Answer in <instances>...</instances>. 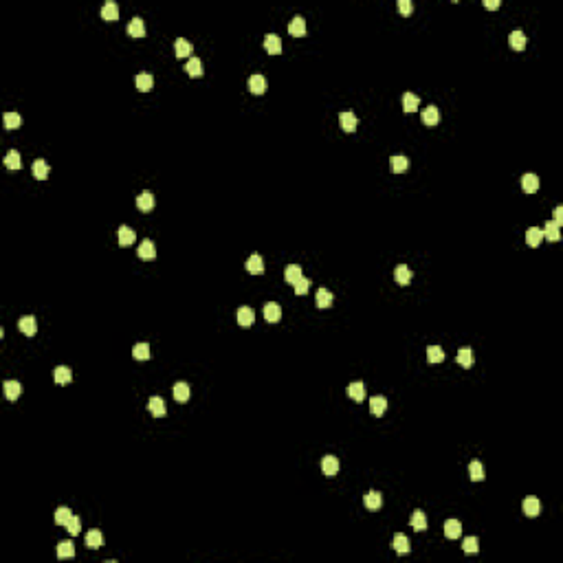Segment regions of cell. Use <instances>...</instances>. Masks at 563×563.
<instances>
[{
	"label": "cell",
	"mask_w": 563,
	"mask_h": 563,
	"mask_svg": "<svg viewBox=\"0 0 563 563\" xmlns=\"http://www.w3.org/2000/svg\"><path fill=\"white\" fill-rule=\"evenodd\" d=\"M18 328H20V333H22V334H27V337H33V334L38 333V321H36V317L24 315L22 319L18 321Z\"/></svg>",
	"instance_id": "6da1fadb"
},
{
	"label": "cell",
	"mask_w": 563,
	"mask_h": 563,
	"mask_svg": "<svg viewBox=\"0 0 563 563\" xmlns=\"http://www.w3.org/2000/svg\"><path fill=\"white\" fill-rule=\"evenodd\" d=\"M266 88H269V82H266L264 75H251V80H249V90H251L253 95H264Z\"/></svg>",
	"instance_id": "7a4b0ae2"
},
{
	"label": "cell",
	"mask_w": 563,
	"mask_h": 563,
	"mask_svg": "<svg viewBox=\"0 0 563 563\" xmlns=\"http://www.w3.org/2000/svg\"><path fill=\"white\" fill-rule=\"evenodd\" d=\"M147 409H150V414L154 418H163L165 414H167V407H165V400L161 398V396H152L150 403H147Z\"/></svg>",
	"instance_id": "3957f363"
},
{
	"label": "cell",
	"mask_w": 563,
	"mask_h": 563,
	"mask_svg": "<svg viewBox=\"0 0 563 563\" xmlns=\"http://www.w3.org/2000/svg\"><path fill=\"white\" fill-rule=\"evenodd\" d=\"M264 51L269 55H279V53H282V40H279V36L269 33V36L264 38Z\"/></svg>",
	"instance_id": "277c9868"
},
{
	"label": "cell",
	"mask_w": 563,
	"mask_h": 563,
	"mask_svg": "<svg viewBox=\"0 0 563 563\" xmlns=\"http://www.w3.org/2000/svg\"><path fill=\"white\" fill-rule=\"evenodd\" d=\"M137 253H139V257L141 260H154L156 257V247H154V242L152 240H141V244H139V249H137Z\"/></svg>",
	"instance_id": "5b68a950"
},
{
	"label": "cell",
	"mask_w": 563,
	"mask_h": 563,
	"mask_svg": "<svg viewBox=\"0 0 563 563\" xmlns=\"http://www.w3.org/2000/svg\"><path fill=\"white\" fill-rule=\"evenodd\" d=\"M321 471H324V475H328V478H334V475L339 473V458L326 456L324 460H321Z\"/></svg>",
	"instance_id": "8992f818"
},
{
	"label": "cell",
	"mask_w": 563,
	"mask_h": 563,
	"mask_svg": "<svg viewBox=\"0 0 563 563\" xmlns=\"http://www.w3.org/2000/svg\"><path fill=\"white\" fill-rule=\"evenodd\" d=\"M264 319L269 321V324H277L279 319H282V308H279V304L275 302H269L264 306Z\"/></svg>",
	"instance_id": "52a82bcc"
},
{
	"label": "cell",
	"mask_w": 563,
	"mask_h": 563,
	"mask_svg": "<svg viewBox=\"0 0 563 563\" xmlns=\"http://www.w3.org/2000/svg\"><path fill=\"white\" fill-rule=\"evenodd\" d=\"M137 207L141 209V211H146V213L154 209V196H152V191L143 189L141 194L137 196Z\"/></svg>",
	"instance_id": "ba28073f"
},
{
	"label": "cell",
	"mask_w": 563,
	"mask_h": 563,
	"mask_svg": "<svg viewBox=\"0 0 563 563\" xmlns=\"http://www.w3.org/2000/svg\"><path fill=\"white\" fill-rule=\"evenodd\" d=\"M508 44L513 46L515 51H523V49H526V44H528V38L523 36L521 29H515V31L508 36Z\"/></svg>",
	"instance_id": "9c48e42d"
},
{
	"label": "cell",
	"mask_w": 563,
	"mask_h": 563,
	"mask_svg": "<svg viewBox=\"0 0 563 563\" xmlns=\"http://www.w3.org/2000/svg\"><path fill=\"white\" fill-rule=\"evenodd\" d=\"M363 504H365V508H368V510H378V508H381V504H383L381 493H378V491H368L363 495Z\"/></svg>",
	"instance_id": "30bf717a"
},
{
	"label": "cell",
	"mask_w": 563,
	"mask_h": 563,
	"mask_svg": "<svg viewBox=\"0 0 563 563\" xmlns=\"http://www.w3.org/2000/svg\"><path fill=\"white\" fill-rule=\"evenodd\" d=\"M134 84H137V90H141V93H150L152 86H154V77H152L150 73H139V75L134 77Z\"/></svg>",
	"instance_id": "8fae6325"
},
{
	"label": "cell",
	"mask_w": 563,
	"mask_h": 563,
	"mask_svg": "<svg viewBox=\"0 0 563 563\" xmlns=\"http://www.w3.org/2000/svg\"><path fill=\"white\" fill-rule=\"evenodd\" d=\"M339 124H341V128L346 132H354L356 125H359V119H356L354 112H341L339 115Z\"/></svg>",
	"instance_id": "7c38bea8"
},
{
	"label": "cell",
	"mask_w": 563,
	"mask_h": 563,
	"mask_svg": "<svg viewBox=\"0 0 563 563\" xmlns=\"http://www.w3.org/2000/svg\"><path fill=\"white\" fill-rule=\"evenodd\" d=\"M521 189L526 191V194H535L537 189H539V178H537V174L528 172L521 176Z\"/></svg>",
	"instance_id": "4fadbf2b"
},
{
	"label": "cell",
	"mask_w": 563,
	"mask_h": 563,
	"mask_svg": "<svg viewBox=\"0 0 563 563\" xmlns=\"http://www.w3.org/2000/svg\"><path fill=\"white\" fill-rule=\"evenodd\" d=\"M289 33H291V36H295V38L306 36V20H304L302 16H295V18L291 20V24H289Z\"/></svg>",
	"instance_id": "5bb4252c"
},
{
	"label": "cell",
	"mask_w": 563,
	"mask_h": 563,
	"mask_svg": "<svg viewBox=\"0 0 563 563\" xmlns=\"http://www.w3.org/2000/svg\"><path fill=\"white\" fill-rule=\"evenodd\" d=\"M191 51H194V46H191L189 42L185 40V38H178V40L174 42V55H176V58H181V60H183V58H189Z\"/></svg>",
	"instance_id": "9a60e30c"
},
{
	"label": "cell",
	"mask_w": 563,
	"mask_h": 563,
	"mask_svg": "<svg viewBox=\"0 0 563 563\" xmlns=\"http://www.w3.org/2000/svg\"><path fill=\"white\" fill-rule=\"evenodd\" d=\"M31 172H33V176H36L38 181H46V178H49V163L42 161V159H36V161H33V165H31Z\"/></svg>",
	"instance_id": "2e32d148"
},
{
	"label": "cell",
	"mask_w": 563,
	"mask_h": 563,
	"mask_svg": "<svg viewBox=\"0 0 563 563\" xmlns=\"http://www.w3.org/2000/svg\"><path fill=\"white\" fill-rule=\"evenodd\" d=\"M370 412H372L374 416H383V414L387 412V398H385V396H372V398H370Z\"/></svg>",
	"instance_id": "e0dca14e"
},
{
	"label": "cell",
	"mask_w": 563,
	"mask_h": 563,
	"mask_svg": "<svg viewBox=\"0 0 563 563\" xmlns=\"http://www.w3.org/2000/svg\"><path fill=\"white\" fill-rule=\"evenodd\" d=\"M462 535V523L458 519H447L444 521V537L447 539H458Z\"/></svg>",
	"instance_id": "ac0fdd59"
},
{
	"label": "cell",
	"mask_w": 563,
	"mask_h": 563,
	"mask_svg": "<svg viewBox=\"0 0 563 563\" xmlns=\"http://www.w3.org/2000/svg\"><path fill=\"white\" fill-rule=\"evenodd\" d=\"M247 271H249V273H253V275L264 273V260H262L260 253H253V255L247 260Z\"/></svg>",
	"instance_id": "d6986e66"
},
{
	"label": "cell",
	"mask_w": 563,
	"mask_h": 563,
	"mask_svg": "<svg viewBox=\"0 0 563 563\" xmlns=\"http://www.w3.org/2000/svg\"><path fill=\"white\" fill-rule=\"evenodd\" d=\"M392 545H394V550H396L398 554H409V552H412V545H409V539L403 535V532L394 535V541H392Z\"/></svg>",
	"instance_id": "ffe728a7"
},
{
	"label": "cell",
	"mask_w": 563,
	"mask_h": 563,
	"mask_svg": "<svg viewBox=\"0 0 563 563\" xmlns=\"http://www.w3.org/2000/svg\"><path fill=\"white\" fill-rule=\"evenodd\" d=\"M422 124L425 125H436V124H440V110L436 106H427L425 110H422Z\"/></svg>",
	"instance_id": "44dd1931"
},
{
	"label": "cell",
	"mask_w": 563,
	"mask_h": 563,
	"mask_svg": "<svg viewBox=\"0 0 563 563\" xmlns=\"http://www.w3.org/2000/svg\"><path fill=\"white\" fill-rule=\"evenodd\" d=\"M390 165H392V172L403 174V172H407V169H409V159H407V156H403V154H396V156H392V159H390Z\"/></svg>",
	"instance_id": "7402d4cb"
},
{
	"label": "cell",
	"mask_w": 563,
	"mask_h": 563,
	"mask_svg": "<svg viewBox=\"0 0 563 563\" xmlns=\"http://www.w3.org/2000/svg\"><path fill=\"white\" fill-rule=\"evenodd\" d=\"M53 378L55 383H60V385H66V383L73 381V372L71 368H66V365H60V368L53 370Z\"/></svg>",
	"instance_id": "603a6c76"
},
{
	"label": "cell",
	"mask_w": 563,
	"mask_h": 563,
	"mask_svg": "<svg viewBox=\"0 0 563 563\" xmlns=\"http://www.w3.org/2000/svg\"><path fill=\"white\" fill-rule=\"evenodd\" d=\"M253 321H255V313H253V308L240 306V308H238V324L247 328V326H251Z\"/></svg>",
	"instance_id": "cb8c5ba5"
},
{
	"label": "cell",
	"mask_w": 563,
	"mask_h": 563,
	"mask_svg": "<svg viewBox=\"0 0 563 563\" xmlns=\"http://www.w3.org/2000/svg\"><path fill=\"white\" fill-rule=\"evenodd\" d=\"M412 271H409V266H405V264H398L396 266V271H394V277H396V282H398L400 286H407L409 282H412Z\"/></svg>",
	"instance_id": "d4e9b609"
},
{
	"label": "cell",
	"mask_w": 563,
	"mask_h": 563,
	"mask_svg": "<svg viewBox=\"0 0 563 563\" xmlns=\"http://www.w3.org/2000/svg\"><path fill=\"white\" fill-rule=\"evenodd\" d=\"M333 293H330L328 289H319L317 291V295H315V304H317V308H330L333 306Z\"/></svg>",
	"instance_id": "484cf974"
},
{
	"label": "cell",
	"mask_w": 563,
	"mask_h": 563,
	"mask_svg": "<svg viewBox=\"0 0 563 563\" xmlns=\"http://www.w3.org/2000/svg\"><path fill=\"white\" fill-rule=\"evenodd\" d=\"M541 240H543V231H541L539 227H530V229L526 231V242H528V247L537 249V247L541 244Z\"/></svg>",
	"instance_id": "4316f807"
},
{
	"label": "cell",
	"mask_w": 563,
	"mask_h": 563,
	"mask_svg": "<svg viewBox=\"0 0 563 563\" xmlns=\"http://www.w3.org/2000/svg\"><path fill=\"white\" fill-rule=\"evenodd\" d=\"M521 508H523V513H526L528 517H537V515H539V510H541V504H539V500H537V497H526V500H523V504H521Z\"/></svg>",
	"instance_id": "83f0119b"
},
{
	"label": "cell",
	"mask_w": 563,
	"mask_h": 563,
	"mask_svg": "<svg viewBox=\"0 0 563 563\" xmlns=\"http://www.w3.org/2000/svg\"><path fill=\"white\" fill-rule=\"evenodd\" d=\"M128 36L132 38H143L146 36V22L141 18H132L128 24Z\"/></svg>",
	"instance_id": "f1b7e54d"
},
{
	"label": "cell",
	"mask_w": 563,
	"mask_h": 563,
	"mask_svg": "<svg viewBox=\"0 0 563 563\" xmlns=\"http://www.w3.org/2000/svg\"><path fill=\"white\" fill-rule=\"evenodd\" d=\"M348 396H350L352 400H363L365 398V385L361 381H354V383H350L348 385Z\"/></svg>",
	"instance_id": "f546056e"
},
{
	"label": "cell",
	"mask_w": 563,
	"mask_h": 563,
	"mask_svg": "<svg viewBox=\"0 0 563 563\" xmlns=\"http://www.w3.org/2000/svg\"><path fill=\"white\" fill-rule=\"evenodd\" d=\"M412 528L416 532H425L427 530V515L422 513V510H414V515H412Z\"/></svg>",
	"instance_id": "4dcf8cb0"
},
{
	"label": "cell",
	"mask_w": 563,
	"mask_h": 563,
	"mask_svg": "<svg viewBox=\"0 0 563 563\" xmlns=\"http://www.w3.org/2000/svg\"><path fill=\"white\" fill-rule=\"evenodd\" d=\"M302 266L299 264H291V266H286V271H284V279L289 282V284H297L299 282V277H302Z\"/></svg>",
	"instance_id": "1f68e13d"
},
{
	"label": "cell",
	"mask_w": 563,
	"mask_h": 563,
	"mask_svg": "<svg viewBox=\"0 0 563 563\" xmlns=\"http://www.w3.org/2000/svg\"><path fill=\"white\" fill-rule=\"evenodd\" d=\"M117 238H119V244H121V247H130V244L137 240V235H134V231L130 229V227H119V231H117Z\"/></svg>",
	"instance_id": "d6a6232c"
},
{
	"label": "cell",
	"mask_w": 563,
	"mask_h": 563,
	"mask_svg": "<svg viewBox=\"0 0 563 563\" xmlns=\"http://www.w3.org/2000/svg\"><path fill=\"white\" fill-rule=\"evenodd\" d=\"M5 396L9 400H18V396L22 394V385H20L18 381H5Z\"/></svg>",
	"instance_id": "836d02e7"
},
{
	"label": "cell",
	"mask_w": 563,
	"mask_h": 563,
	"mask_svg": "<svg viewBox=\"0 0 563 563\" xmlns=\"http://www.w3.org/2000/svg\"><path fill=\"white\" fill-rule=\"evenodd\" d=\"M174 398H176L178 403H185V400H189V385H187L185 381L174 383Z\"/></svg>",
	"instance_id": "e575fe53"
},
{
	"label": "cell",
	"mask_w": 563,
	"mask_h": 563,
	"mask_svg": "<svg viewBox=\"0 0 563 563\" xmlns=\"http://www.w3.org/2000/svg\"><path fill=\"white\" fill-rule=\"evenodd\" d=\"M86 548H90V550H99L102 548V543H104V535L99 530H90L88 535H86Z\"/></svg>",
	"instance_id": "d590c367"
},
{
	"label": "cell",
	"mask_w": 563,
	"mask_h": 563,
	"mask_svg": "<svg viewBox=\"0 0 563 563\" xmlns=\"http://www.w3.org/2000/svg\"><path fill=\"white\" fill-rule=\"evenodd\" d=\"M418 106H420V99H418V95H414V93H405V95H403V110H405V112H416Z\"/></svg>",
	"instance_id": "8d00e7d4"
},
{
	"label": "cell",
	"mask_w": 563,
	"mask_h": 563,
	"mask_svg": "<svg viewBox=\"0 0 563 563\" xmlns=\"http://www.w3.org/2000/svg\"><path fill=\"white\" fill-rule=\"evenodd\" d=\"M456 361L462 365V368H471V365H473V350H471V348H460Z\"/></svg>",
	"instance_id": "74e56055"
},
{
	"label": "cell",
	"mask_w": 563,
	"mask_h": 563,
	"mask_svg": "<svg viewBox=\"0 0 563 563\" xmlns=\"http://www.w3.org/2000/svg\"><path fill=\"white\" fill-rule=\"evenodd\" d=\"M102 18L108 20V22L119 18V7H117V2H106V5L102 7Z\"/></svg>",
	"instance_id": "f35d334b"
},
{
	"label": "cell",
	"mask_w": 563,
	"mask_h": 563,
	"mask_svg": "<svg viewBox=\"0 0 563 563\" xmlns=\"http://www.w3.org/2000/svg\"><path fill=\"white\" fill-rule=\"evenodd\" d=\"M185 71H187V75H189V77H200V75H203V62H200L198 58H189V60H187Z\"/></svg>",
	"instance_id": "ab89813d"
},
{
	"label": "cell",
	"mask_w": 563,
	"mask_h": 563,
	"mask_svg": "<svg viewBox=\"0 0 563 563\" xmlns=\"http://www.w3.org/2000/svg\"><path fill=\"white\" fill-rule=\"evenodd\" d=\"M5 165H7L9 169H20V167H22V156H20V152H18V150L7 152V156H5Z\"/></svg>",
	"instance_id": "60d3db41"
},
{
	"label": "cell",
	"mask_w": 563,
	"mask_h": 563,
	"mask_svg": "<svg viewBox=\"0 0 563 563\" xmlns=\"http://www.w3.org/2000/svg\"><path fill=\"white\" fill-rule=\"evenodd\" d=\"M541 231H543V238H548L550 242H557V240H561V231H559V227L554 225L552 220L545 222V227H543Z\"/></svg>",
	"instance_id": "b9f144b4"
},
{
	"label": "cell",
	"mask_w": 563,
	"mask_h": 563,
	"mask_svg": "<svg viewBox=\"0 0 563 563\" xmlns=\"http://www.w3.org/2000/svg\"><path fill=\"white\" fill-rule=\"evenodd\" d=\"M2 121H5V128H7V130H16V128H20V125H22V117H20L18 112H5Z\"/></svg>",
	"instance_id": "7bdbcfd3"
},
{
	"label": "cell",
	"mask_w": 563,
	"mask_h": 563,
	"mask_svg": "<svg viewBox=\"0 0 563 563\" xmlns=\"http://www.w3.org/2000/svg\"><path fill=\"white\" fill-rule=\"evenodd\" d=\"M58 557L60 559H73L75 557V543L73 541H62L58 545Z\"/></svg>",
	"instance_id": "ee69618b"
},
{
	"label": "cell",
	"mask_w": 563,
	"mask_h": 563,
	"mask_svg": "<svg viewBox=\"0 0 563 563\" xmlns=\"http://www.w3.org/2000/svg\"><path fill=\"white\" fill-rule=\"evenodd\" d=\"M469 478L473 480V482H482L484 480V466H482V462H478V460H473L469 464Z\"/></svg>",
	"instance_id": "f6af8a7d"
},
{
	"label": "cell",
	"mask_w": 563,
	"mask_h": 563,
	"mask_svg": "<svg viewBox=\"0 0 563 563\" xmlns=\"http://www.w3.org/2000/svg\"><path fill=\"white\" fill-rule=\"evenodd\" d=\"M427 361H429V363H440V361H444V350L440 346H429L427 348Z\"/></svg>",
	"instance_id": "bcb514c9"
},
{
	"label": "cell",
	"mask_w": 563,
	"mask_h": 563,
	"mask_svg": "<svg viewBox=\"0 0 563 563\" xmlns=\"http://www.w3.org/2000/svg\"><path fill=\"white\" fill-rule=\"evenodd\" d=\"M71 517H73V513L68 506H60V508L55 510V523H58V526H66Z\"/></svg>",
	"instance_id": "7dc6e473"
},
{
	"label": "cell",
	"mask_w": 563,
	"mask_h": 563,
	"mask_svg": "<svg viewBox=\"0 0 563 563\" xmlns=\"http://www.w3.org/2000/svg\"><path fill=\"white\" fill-rule=\"evenodd\" d=\"M132 356L137 361H147L150 359V346H147V343H137V346L132 348Z\"/></svg>",
	"instance_id": "c3c4849f"
},
{
	"label": "cell",
	"mask_w": 563,
	"mask_h": 563,
	"mask_svg": "<svg viewBox=\"0 0 563 563\" xmlns=\"http://www.w3.org/2000/svg\"><path fill=\"white\" fill-rule=\"evenodd\" d=\"M462 550H464L466 554L478 552V550H480V541H478V537H466V539L462 541Z\"/></svg>",
	"instance_id": "681fc988"
},
{
	"label": "cell",
	"mask_w": 563,
	"mask_h": 563,
	"mask_svg": "<svg viewBox=\"0 0 563 563\" xmlns=\"http://www.w3.org/2000/svg\"><path fill=\"white\" fill-rule=\"evenodd\" d=\"M66 530L71 532V537H77L82 532V521H80V517H75L73 515L71 519H68V523H66Z\"/></svg>",
	"instance_id": "f907efd6"
},
{
	"label": "cell",
	"mask_w": 563,
	"mask_h": 563,
	"mask_svg": "<svg viewBox=\"0 0 563 563\" xmlns=\"http://www.w3.org/2000/svg\"><path fill=\"white\" fill-rule=\"evenodd\" d=\"M308 289H311V279L302 275V277H299V282L295 284V293H297V295H306Z\"/></svg>",
	"instance_id": "816d5d0a"
},
{
	"label": "cell",
	"mask_w": 563,
	"mask_h": 563,
	"mask_svg": "<svg viewBox=\"0 0 563 563\" xmlns=\"http://www.w3.org/2000/svg\"><path fill=\"white\" fill-rule=\"evenodd\" d=\"M398 11L403 16H409L414 11V5H412V0H398Z\"/></svg>",
	"instance_id": "f5cc1de1"
},
{
	"label": "cell",
	"mask_w": 563,
	"mask_h": 563,
	"mask_svg": "<svg viewBox=\"0 0 563 563\" xmlns=\"http://www.w3.org/2000/svg\"><path fill=\"white\" fill-rule=\"evenodd\" d=\"M552 222H554L557 227L563 225V207H561V205H557V207H554V220H552Z\"/></svg>",
	"instance_id": "db71d44e"
},
{
	"label": "cell",
	"mask_w": 563,
	"mask_h": 563,
	"mask_svg": "<svg viewBox=\"0 0 563 563\" xmlns=\"http://www.w3.org/2000/svg\"><path fill=\"white\" fill-rule=\"evenodd\" d=\"M486 9H500V0H484Z\"/></svg>",
	"instance_id": "11a10c76"
}]
</instances>
